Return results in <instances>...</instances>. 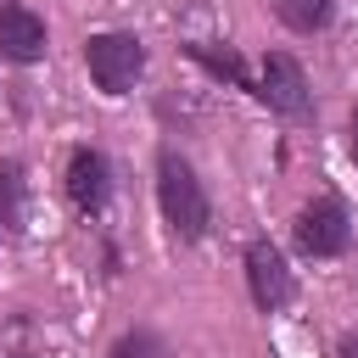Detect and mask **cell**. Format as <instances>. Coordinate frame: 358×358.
<instances>
[{"label": "cell", "instance_id": "obj_1", "mask_svg": "<svg viewBox=\"0 0 358 358\" xmlns=\"http://www.w3.org/2000/svg\"><path fill=\"white\" fill-rule=\"evenodd\" d=\"M157 207H162V224L173 229V241H185V246L207 241V229H213L207 185L196 179V168H190L173 145L157 151Z\"/></svg>", "mask_w": 358, "mask_h": 358}, {"label": "cell", "instance_id": "obj_2", "mask_svg": "<svg viewBox=\"0 0 358 358\" xmlns=\"http://www.w3.org/2000/svg\"><path fill=\"white\" fill-rule=\"evenodd\" d=\"M84 67H90L101 95H129L140 84V73H145V45L134 34H117V28L90 34L84 39Z\"/></svg>", "mask_w": 358, "mask_h": 358}, {"label": "cell", "instance_id": "obj_3", "mask_svg": "<svg viewBox=\"0 0 358 358\" xmlns=\"http://www.w3.org/2000/svg\"><path fill=\"white\" fill-rule=\"evenodd\" d=\"M291 241H296L302 257H341L352 246V213H347V201L341 196H313L296 213Z\"/></svg>", "mask_w": 358, "mask_h": 358}, {"label": "cell", "instance_id": "obj_4", "mask_svg": "<svg viewBox=\"0 0 358 358\" xmlns=\"http://www.w3.org/2000/svg\"><path fill=\"white\" fill-rule=\"evenodd\" d=\"M268 112L280 117H308L313 112V90H308V73L291 50H268L263 56V73H257V90H252Z\"/></svg>", "mask_w": 358, "mask_h": 358}, {"label": "cell", "instance_id": "obj_5", "mask_svg": "<svg viewBox=\"0 0 358 358\" xmlns=\"http://www.w3.org/2000/svg\"><path fill=\"white\" fill-rule=\"evenodd\" d=\"M241 263H246V291H252V302L263 313H280V308L296 302V274H291V263H285V252L274 241H246Z\"/></svg>", "mask_w": 358, "mask_h": 358}, {"label": "cell", "instance_id": "obj_6", "mask_svg": "<svg viewBox=\"0 0 358 358\" xmlns=\"http://www.w3.org/2000/svg\"><path fill=\"white\" fill-rule=\"evenodd\" d=\"M67 201L84 218L106 213V201H112V162H106L101 145H73V157H67Z\"/></svg>", "mask_w": 358, "mask_h": 358}, {"label": "cell", "instance_id": "obj_7", "mask_svg": "<svg viewBox=\"0 0 358 358\" xmlns=\"http://www.w3.org/2000/svg\"><path fill=\"white\" fill-rule=\"evenodd\" d=\"M45 45H50L45 17L28 11V6H17V0H6V6H0V56L17 62V67H28V62L45 56Z\"/></svg>", "mask_w": 358, "mask_h": 358}, {"label": "cell", "instance_id": "obj_8", "mask_svg": "<svg viewBox=\"0 0 358 358\" xmlns=\"http://www.w3.org/2000/svg\"><path fill=\"white\" fill-rule=\"evenodd\" d=\"M185 56H190L196 67H207L213 78L235 84V90H257L252 67H246V62H241V50H229V45H207V39H190V45H185Z\"/></svg>", "mask_w": 358, "mask_h": 358}, {"label": "cell", "instance_id": "obj_9", "mask_svg": "<svg viewBox=\"0 0 358 358\" xmlns=\"http://www.w3.org/2000/svg\"><path fill=\"white\" fill-rule=\"evenodd\" d=\"M268 11L291 28V34H324L336 17V0H268Z\"/></svg>", "mask_w": 358, "mask_h": 358}, {"label": "cell", "instance_id": "obj_10", "mask_svg": "<svg viewBox=\"0 0 358 358\" xmlns=\"http://www.w3.org/2000/svg\"><path fill=\"white\" fill-rule=\"evenodd\" d=\"M22 196H28V179H22V162H0V229H22Z\"/></svg>", "mask_w": 358, "mask_h": 358}, {"label": "cell", "instance_id": "obj_11", "mask_svg": "<svg viewBox=\"0 0 358 358\" xmlns=\"http://www.w3.org/2000/svg\"><path fill=\"white\" fill-rule=\"evenodd\" d=\"M106 358H168V347H162V336H157V330H145V324H140V330H123V336L112 341V352H106Z\"/></svg>", "mask_w": 358, "mask_h": 358}, {"label": "cell", "instance_id": "obj_12", "mask_svg": "<svg viewBox=\"0 0 358 358\" xmlns=\"http://www.w3.org/2000/svg\"><path fill=\"white\" fill-rule=\"evenodd\" d=\"M336 358H358V330H347V336L336 341Z\"/></svg>", "mask_w": 358, "mask_h": 358}, {"label": "cell", "instance_id": "obj_13", "mask_svg": "<svg viewBox=\"0 0 358 358\" xmlns=\"http://www.w3.org/2000/svg\"><path fill=\"white\" fill-rule=\"evenodd\" d=\"M347 157H352V168H358V112H352V123H347Z\"/></svg>", "mask_w": 358, "mask_h": 358}, {"label": "cell", "instance_id": "obj_14", "mask_svg": "<svg viewBox=\"0 0 358 358\" xmlns=\"http://www.w3.org/2000/svg\"><path fill=\"white\" fill-rule=\"evenodd\" d=\"M17 358H28V352H17Z\"/></svg>", "mask_w": 358, "mask_h": 358}]
</instances>
